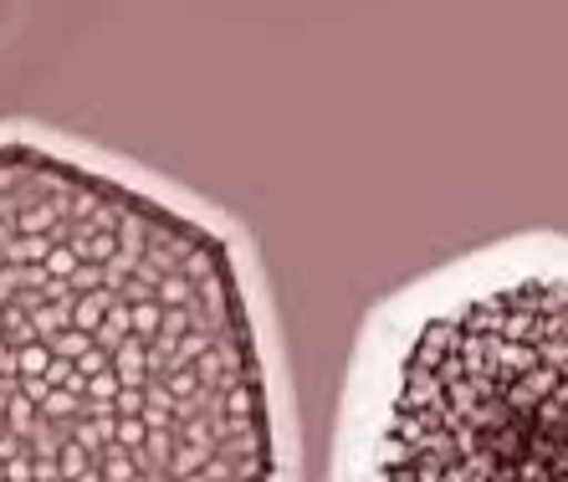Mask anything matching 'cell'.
<instances>
[{"label":"cell","mask_w":568,"mask_h":482,"mask_svg":"<svg viewBox=\"0 0 568 482\" xmlns=\"http://www.w3.org/2000/svg\"><path fill=\"white\" fill-rule=\"evenodd\" d=\"M236 247L154 190L0 144V482H277Z\"/></svg>","instance_id":"6da1fadb"},{"label":"cell","mask_w":568,"mask_h":482,"mask_svg":"<svg viewBox=\"0 0 568 482\" xmlns=\"http://www.w3.org/2000/svg\"><path fill=\"white\" fill-rule=\"evenodd\" d=\"M344 482H568V268L425 288L358 360Z\"/></svg>","instance_id":"7a4b0ae2"}]
</instances>
